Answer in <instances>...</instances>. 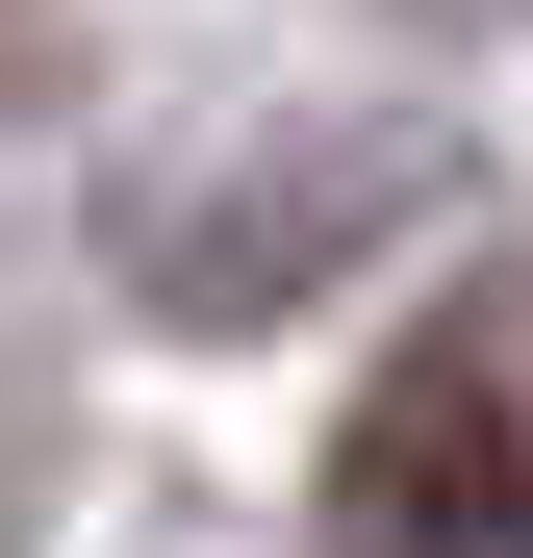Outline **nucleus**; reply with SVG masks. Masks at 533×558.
Instances as JSON below:
<instances>
[{"label":"nucleus","instance_id":"f257e3e1","mask_svg":"<svg viewBox=\"0 0 533 558\" xmlns=\"http://www.w3.org/2000/svg\"><path fill=\"white\" fill-rule=\"evenodd\" d=\"M330 533H355V558H508V533H533V381H508V330H407L381 381H355Z\"/></svg>","mask_w":533,"mask_h":558},{"label":"nucleus","instance_id":"f03ea898","mask_svg":"<svg viewBox=\"0 0 533 558\" xmlns=\"http://www.w3.org/2000/svg\"><path fill=\"white\" fill-rule=\"evenodd\" d=\"M381 204H407V153H305V178H254V204H204V229H153V305H178V330H229L254 279H330V254L381 229Z\"/></svg>","mask_w":533,"mask_h":558}]
</instances>
